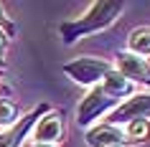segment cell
<instances>
[{
	"mask_svg": "<svg viewBox=\"0 0 150 147\" xmlns=\"http://www.w3.org/2000/svg\"><path fill=\"white\" fill-rule=\"evenodd\" d=\"M31 147H56V145H36V142H33Z\"/></svg>",
	"mask_w": 150,
	"mask_h": 147,
	"instance_id": "9a60e30c",
	"label": "cell"
},
{
	"mask_svg": "<svg viewBox=\"0 0 150 147\" xmlns=\"http://www.w3.org/2000/svg\"><path fill=\"white\" fill-rule=\"evenodd\" d=\"M64 137V114L61 112H46L31 132L36 145H59Z\"/></svg>",
	"mask_w": 150,
	"mask_h": 147,
	"instance_id": "52a82bcc",
	"label": "cell"
},
{
	"mask_svg": "<svg viewBox=\"0 0 150 147\" xmlns=\"http://www.w3.org/2000/svg\"><path fill=\"white\" fill-rule=\"evenodd\" d=\"M46 112H51V107H48V104H38V107L31 109L28 114H21V119H18L16 124H10L8 129L0 132V147H23V142L31 137L36 122H38Z\"/></svg>",
	"mask_w": 150,
	"mask_h": 147,
	"instance_id": "5b68a950",
	"label": "cell"
},
{
	"mask_svg": "<svg viewBox=\"0 0 150 147\" xmlns=\"http://www.w3.org/2000/svg\"><path fill=\"white\" fill-rule=\"evenodd\" d=\"M150 119V91H135L125 101H120L110 114L104 117V122L112 127H127L135 122H148Z\"/></svg>",
	"mask_w": 150,
	"mask_h": 147,
	"instance_id": "3957f363",
	"label": "cell"
},
{
	"mask_svg": "<svg viewBox=\"0 0 150 147\" xmlns=\"http://www.w3.org/2000/svg\"><path fill=\"white\" fill-rule=\"evenodd\" d=\"M0 28H3V31L8 33V36H10V33H13V31H16V28H13V25H10L8 15H5V8H3V3H0Z\"/></svg>",
	"mask_w": 150,
	"mask_h": 147,
	"instance_id": "4fadbf2b",
	"label": "cell"
},
{
	"mask_svg": "<svg viewBox=\"0 0 150 147\" xmlns=\"http://www.w3.org/2000/svg\"><path fill=\"white\" fill-rule=\"evenodd\" d=\"M112 69H115L112 61L99 58V56H76V58H71V61H66L61 66V71L74 81V84L87 86V89L99 86L102 79L107 76Z\"/></svg>",
	"mask_w": 150,
	"mask_h": 147,
	"instance_id": "7a4b0ae2",
	"label": "cell"
},
{
	"mask_svg": "<svg viewBox=\"0 0 150 147\" xmlns=\"http://www.w3.org/2000/svg\"><path fill=\"white\" fill-rule=\"evenodd\" d=\"M21 119V109L13 99H5V96H0V127L3 129H8L10 124H16Z\"/></svg>",
	"mask_w": 150,
	"mask_h": 147,
	"instance_id": "8fae6325",
	"label": "cell"
},
{
	"mask_svg": "<svg viewBox=\"0 0 150 147\" xmlns=\"http://www.w3.org/2000/svg\"><path fill=\"white\" fill-rule=\"evenodd\" d=\"M112 66H115V71H117L120 76H125L132 86H150V63H148V58H140V56H135V53L120 51Z\"/></svg>",
	"mask_w": 150,
	"mask_h": 147,
	"instance_id": "8992f818",
	"label": "cell"
},
{
	"mask_svg": "<svg viewBox=\"0 0 150 147\" xmlns=\"http://www.w3.org/2000/svg\"><path fill=\"white\" fill-rule=\"evenodd\" d=\"M125 3L122 0H99L92 3L79 18L66 20L59 25V36H61L64 46H74L76 41H81L84 36H94V33L107 31L122 13H125Z\"/></svg>",
	"mask_w": 150,
	"mask_h": 147,
	"instance_id": "6da1fadb",
	"label": "cell"
},
{
	"mask_svg": "<svg viewBox=\"0 0 150 147\" xmlns=\"http://www.w3.org/2000/svg\"><path fill=\"white\" fill-rule=\"evenodd\" d=\"M5 46H8V33L0 28V56H3V51H5Z\"/></svg>",
	"mask_w": 150,
	"mask_h": 147,
	"instance_id": "5bb4252c",
	"label": "cell"
},
{
	"mask_svg": "<svg viewBox=\"0 0 150 147\" xmlns=\"http://www.w3.org/2000/svg\"><path fill=\"white\" fill-rule=\"evenodd\" d=\"M117 104L120 101L110 99L99 86H92V89L81 96L79 107H76V124H79L81 129H89V127H94L99 119H104Z\"/></svg>",
	"mask_w": 150,
	"mask_h": 147,
	"instance_id": "277c9868",
	"label": "cell"
},
{
	"mask_svg": "<svg viewBox=\"0 0 150 147\" xmlns=\"http://www.w3.org/2000/svg\"><path fill=\"white\" fill-rule=\"evenodd\" d=\"M122 129H125L127 145H135V142H142V139L150 134V122H135V124L122 127Z\"/></svg>",
	"mask_w": 150,
	"mask_h": 147,
	"instance_id": "7c38bea8",
	"label": "cell"
},
{
	"mask_svg": "<svg viewBox=\"0 0 150 147\" xmlns=\"http://www.w3.org/2000/svg\"><path fill=\"white\" fill-rule=\"evenodd\" d=\"M127 53H135L145 58L150 56V25H140V28H135L130 36H127Z\"/></svg>",
	"mask_w": 150,
	"mask_h": 147,
	"instance_id": "30bf717a",
	"label": "cell"
},
{
	"mask_svg": "<svg viewBox=\"0 0 150 147\" xmlns=\"http://www.w3.org/2000/svg\"><path fill=\"white\" fill-rule=\"evenodd\" d=\"M99 89H102L104 94H107V96H110V99H115V101H125L127 96H132L135 94V86L130 84V81H127L125 76H120L117 71L112 69L110 74H107V76L102 79V84H99Z\"/></svg>",
	"mask_w": 150,
	"mask_h": 147,
	"instance_id": "9c48e42d",
	"label": "cell"
},
{
	"mask_svg": "<svg viewBox=\"0 0 150 147\" xmlns=\"http://www.w3.org/2000/svg\"><path fill=\"white\" fill-rule=\"evenodd\" d=\"M89 147H125L127 137L122 127H112L107 122H97L94 127H89L84 134Z\"/></svg>",
	"mask_w": 150,
	"mask_h": 147,
	"instance_id": "ba28073f",
	"label": "cell"
}]
</instances>
